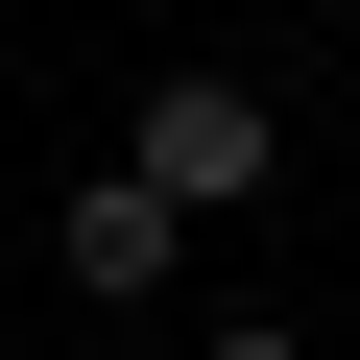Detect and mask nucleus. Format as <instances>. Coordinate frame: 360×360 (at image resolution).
<instances>
[{
	"label": "nucleus",
	"mask_w": 360,
	"mask_h": 360,
	"mask_svg": "<svg viewBox=\"0 0 360 360\" xmlns=\"http://www.w3.org/2000/svg\"><path fill=\"white\" fill-rule=\"evenodd\" d=\"M120 168H144V193H168V217H240V193H264V168H288V120H264L240 72H168Z\"/></svg>",
	"instance_id": "nucleus-1"
},
{
	"label": "nucleus",
	"mask_w": 360,
	"mask_h": 360,
	"mask_svg": "<svg viewBox=\"0 0 360 360\" xmlns=\"http://www.w3.org/2000/svg\"><path fill=\"white\" fill-rule=\"evenodd\" d=\"M168 240H193V217H168L144 168H96V193L49 217V264H72V288H168Z\"/></svg>",
	"instance_id": "nucleus-2"
},
{
	"label": "nucleus",
	"mask_w": 360,
	"mask_h": 360,
	"mask_svg": "<svg viewBox=\"0 0 360 360\" xmlns=\"http://www.w3.org/2000/svg\"><path fill=\"white\" fill-rule=\"evenodd\" d=\"M193 360H312V336H264V312H217V336H193Z\"/></svg>",
	"instance_id": "nucleus-3"
}]
</instances>
